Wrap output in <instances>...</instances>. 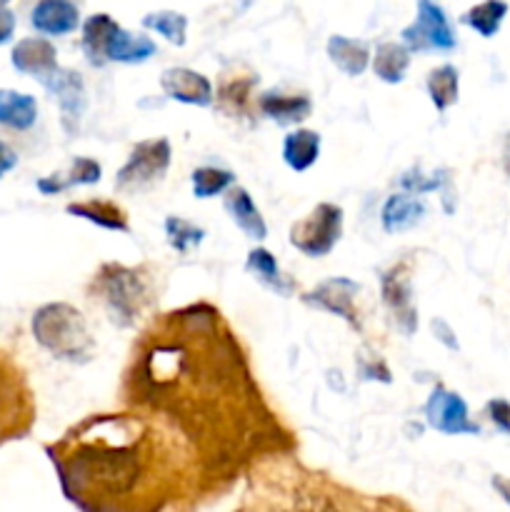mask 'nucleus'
<instances>
[{"label": "nucleus", "instance_id": "aec40b11", "mask_svg": "<svg viewBox=\"0 0 510 512\" xmlns=\"http://www.w3.org/2000/svg\"><path fill=\"white\" fill-rule=\"evenodd\" d=\"M100 165L90 158H75L65 170L38 180V190L43 195H58L73 185H93L100 180Z\"/></svg>", "mask_w": 510, "mask_h": 512}, {"label": "nucleus", "instance_id": "ddd939ff", "mask_svg": "<svg viewBox=\"0 0 510 512\" xmlns=\"http://www.w3.org/2000/svg\"><path fill=\"white\" fill-rule=\"evenodd\" d=\"M160 88H163L168 98L180 100V103L198 105V108L213 103V85H210V80L190 68L165 70L160 75Z\"/></svg>", "mask_w": 510, "mask_h": 512}, {"label": "nucleus", "instance_id": "0eeeda50", "mask_svg": "<svg viewBox=\"0 0 510 512\" xmlns=\"http://www.w3.org/2000/svg\"><path fill=\"white\" fill-rule=\"evenodd\" d=\"M170 165V143L165 138H150L130 150V158L115 175V188L125 193H143L165 178Z\"/></svg>", "mask_w": 510, "mask_h": 512}, {"label": "nucleus", "instance_id": "f3484780", "mask_svg": "<svg viewBox=\"0 0 510 512\" xmlns=\"http://www.w3.org/2000/svg\"><path fill=\"white\" fill-rule=\"evenodd\" d=\"M258 105L270 120L280 125H298L313 113V103H310L308 95H280L275 90L260 95Z\"/></svg>", "mask_w": 510, "mask_h": 512}, {"label": "nucleus", "instance_id": "72a5a7b5", "mask_svg": "<svg viewBox=\"0 0 510 512\" xmlns=\"http://www.w3.org/2000/svg\"><path fill=\"white\" fill-rule=\"evenodd\" d=\"M485 410H488V418L493 420L495 428L510 435V403H508V400H500V398L490 400L488 408H485Z\"/></svg>", "mask_w": 510, "mask_h": 512}, {"label": "nucleus", "instance_id": "f03ea898", "mask_svg": "<svg viewBox=\"0 0 510 512\" xmlns=\"http://www.w3.org/2000/svg\"><path fill=\"white\" fill-rule=\"evenodd\" d=\"M63 493L85 512H145L170 503L188 453L155 413L93 415L45 448Z\"/></svg>", "mask_w": 510, "mask_h": 512}, {"label": "nucleus", "instance_id": "5701e85b", "mask_svg": "<svg viewBox=\"0 0 510 512\" xmlns=\"http://www.w3.org/2000/svg\"><path fill=\"white\" fill-rule=\"evenodd\" d=\"M38 118V100L18 90H0V125L13 130L33 128Z\"/></svg>", "mask_w": 510, "mask_h": 512}, {"label": "nucleus", "instance_id": "393cba45", "mask_svg": "<svg viewBox=\"0 0 510 512\" xmlns=\"http://www.w3.org/2000/svg\"><path fill=\"white\" fill-rule=\"evenodd\" d=\"M115 28H118V23L105 13L90 15L83 23V53L88 58V63L95 65V68L108 63L105 60V45H108L110 33Z\"/></svg>", "mask_w": 510, "mask_h": 512}, {"label": "nucleus", "instance_id": "c9c22d12", "mask_svg": "<svg viewBox=\"0 0 510 512\" xmlns=\"http://www.w3.org/2000/svg\"><path fill=\"white\" fill-rule=\"evenodd\" d=\"M15 165H18V155H15V150L10 148L8 143L0 140V178H3L5 173H10Z\"/></svg>", "mask_w": 510, "mask_h": 512}, {"label": "nucleus", "instance_id": "9d476101", "mask_svg": "<svg viewBox=\"0 0 510 512\" xmlns=\"http://www.w3.org/2000/svg\"><path fill=\"white\" fill-rule=\"evenodd\" d=\"M45 88L55 95L60 105V113H63V125L70 135L78 130L80 118L85 113V85L80 73L75 70H60L55 68L48 78L43 80Z\"/></svg>", "mask_w": 510, "mask_h": 512}, {"label": "nucleus", "instance_id": "f257e3e1", "mask_svg": "<svg viewBox=\"0 0 510 512\" xmlns=\"http://www.w3.org/2000/svg\"><path fill=\"white\" fill-rule=\"evenodd\" d=\"M128 398L170 420L210 465L228 468L250 455L268 430L238 340L210 305L163 315L145 330L128 370Z\"/></svg>", "mask_w": 510, "mask_h": 512}, {"label": "nucleus", "instance_id": "a878e982", "mask_svg": "<svg viewBox=\"0 0 510 512\" xmlns=\"http://www.w3.org/2000/svg\"><path fill=\"white\" fill-rule=\"evenodd\" d=\"M410 65V48L405 43H380L375 50L373 70L380 80L395 85L403 83Z\"/></svg>", "mask_w": 510, "mask_h": 512}, {"label": "nucleus", "instance_id": "b1692460", "mask_svg": "<svg viewBox=\"0 0 510 512\" xmlns=\"http://www.w3.org/2000/svg\"><path fill=\"white\" fill-rule=\"evenodd\" d=\"M328 58L343 70L345 75H360L370 63V48L365 40L333 35L328 40Z\"/></svg>", "mask_w": 510, "mask_h": 512}, {"label": "nucleus", "instance_id": "cd10ccee", "mask_svg": "<svg viewBox=\"0 0 510 512\" xmlns=\"http://www.w3.org/2000/svg\"><path fill=\"white\" fill-rule=\"evenodd\" d=\"M505 15H508V3L505 0H483V3L473 5L460 20L470 25L475 33L483 35V38H493Z\"/></svg>", "mask_w": 510, "mask_h": 512}, {"label": "nucleus", "instance_id": "39448f33", "mask_svg": "<svg viewBox=\"0 0 510 512\" xmlns=\"http://www.w3.org/2000/svg\"><path fill=\"white\" fill-rule=\"evenodd\" d=\"M33 415V398L23 373L0 355V443L28 433Z\"/></svg>", "mask_w": 510, "mask_h": 512}, {"label": "nucleus", "instance_id": "c756f323", "mask_svg": "<svg viewBox=\"0 0 510 512\" xmlns=\"http://www.w3.org/2000/svg\"><path fill=\"white\" fill-rule=\"evenodd\" d=\"M143 28L155 30L163 35L165 40L175 45H185V30H188V18L175 10H158V13H148L143 18Z\"/></svg>", "mask_w": 510, "mask_h": 512}, {"label": "nucleus", "instance_id": "e433bc0d", "mask_svg": "<svg viewBox=\"0 0 510 512\" xmlns=\"http://www.w3.org/2000/svg\"><path fill=\"white\" fill-rule=\"evenodd\" d=\"M493 488L498 490L500 498H503L505 503L510 505V480L503 478V475H495V478H493Z\"/></svg>", "mask_w": 510, "mask_h": 512}, {"label": "nucleus", "instance_id": "20e7f679", "mask_svg": "<svg viewBox=\"0 0 510 512\" xmlns=\"http://www.w3.org/2000/svg\"><path fill=\"white\" fill-rule=\"evenodd\" d=\"M90 298H98L120 328L135 323L150 303V285L143 273L120 263H105L90 283Z\"/></svg>", "mask_w": 510, "mask_h": 512}, {"label": "nucleus", "instance_id": "412c9836", "mask_svg": "<svg viewBox=\"0 0 510 512\" xmlns=\"http://www.w3.org/2000/svg\"><path fill=\"white\" fill-rule=\"evenodd\" d=\"M65 210H68V215L90 220L105 230H120V233L130 230L128 215L113 200H83V203H70Z\"/></svg>", "mask_w": 510, "mask_h": 512}, {"label": "nucleus", "instance_id": "7ed1b4c3", "mask_svg": "<svg viewBox=\"0 0 510 512\" xmlns=\"http://www.w3.org/2000/svg\"><path fill=\"white\" fill-rule=\"evenodd\" d=\"M33 338L53 358L68 363H88L95 340L90 338L83 313L68 303H48L33 315Z\"/></svg>", "mask_w": 510, "mask_h": 512}, {"label": "nucleus", "instance_id": "bb28decb", "mask_svg": "<svg viewBox=\"0 0 510 512\" xmlns=\"http://www.w3.org/2000/svg\"><path fill=\"white\" fill-rule=\"evenodd\" d=\"M245 268H248L250 273H253L255 278L265 285V288L273 290V293L283 295V298H288V295L293 293V280H288L283 273H280L278 260L270 255V250H265V248L250 250Z\"/></svg>", "mask_w": 510, "mask_h": 512}, {"label": "nucleus", "instance_id": "dca6fc26", "mask_svg": "<svg viewBox=\"0 0 510 512\" xmlns=\"http://www.w3.org/2000/svg\"><path fill=\"white\" fill-rule=\"evenodd\" d=\"M225 210H228L230 218L235 220V225H238L248 238H268V225H265L263 215L255 208L253 198H250V193L245 188L235 185V188L228 190V195H225Z\"/></svg>", "mask_w": 510, "mask_h": 512}, {"label": "nucleus", "instance_id": "a211bd4d", "mask_svg": "<svg viewBox=\"0 0 510 512\" xmlns=\"http://www.w3.org/2000/svg\"><path fill=\"white\" fill-rule=\"evenodd\" d=\"M380 218L388 233H405L425 218V203L413 193H395L385 200Z\"/></svg>", "mask_w": 510, "mask_h": 512}, {"label": "nucleus", "instance_id": "1a4fd4ad", "mask_svg": "<svg viewBox=\"0 0 510 512\" xmlns=\"http://www.w3.org/2000/svg\"><path fill=\"white\" fill-rule=\"evenodd\" d=\"M425 420L430 428L445 435H478L480 428L468 418V405L453 390L435 385L425 403Z\"/></svg>", "mask_w": 510, "mask_h": 512}, {"label": "nucleus", "instance_id": "6e6552de", "mask_svg": "<svg viewBox=\"0 0 510 512\" xmlns=\"http://www.w3.org/2000/svg\"><path fill=\"white\" fill-rule=\"evenodd\" d=\"M403 43L410 53L423 50H453L458 45L448 15L438 0H418V18L403 30Z\"/></svg>", "mask_w": 510, "mask_h": 512}, {"label": "nucleus", "instance_id": "473e14b6", "mask_svg": "<svg viewBox=\"0 0 510 512\" xmlns=\"http://www.w3.org/2000/svg\"><path fill=\"white\" fill-rule=\"evenodd\" d=\"M440 183H443V175H435V178H420L418 170H413V173L405 175L403 180H400V185H403L408 193H428V190H438Z\"/></svg>", "mask_w": 510, "mask_h": 512}, {"label": "nucleus", "instance_id": "6ab92c4d", "mask_svg": "<svg viewBox=\"0 0 510 512\" xmlns=\"http://www.w3.org/2000/svg\"><path fill=\"white\" fill-rule=\"evenodd\" d=\"M158 53V45L148 38V35H133L128 30L118 28L110 33L108 45H105V60H115V63H143V60L153 58Z\"/></svg>", "mask_w": 510, "mask_h": 512}, {"label": "nucleus", "instance_id": "4be33fe9", "mask_svg": "<svg viewBox=\"0 0 510 512\" xmlns=\"http://www.w3.org/2000/svg\"><path fill=\"white\" fill-rule=\"evenodd\" d=\"M320 155V135L315 130L300 128L285 135L283 143V160L290 170L303 173L318 160Z\"/></svg>", "mask_w": 510, "mask_h": 512}, {"label": "nucleus", "instance_id": "423d86ee", "mask_svg": "<svg viewBox=\"0 0 510 512\" xmlns=\"http://www.w3.org/2000/svg\"><path fill=\"white\" fill-rule=\"evenodd\" d=\"M340 235H343V208L320 203L310 210V215L293 223L290 245L308 258H323L338 245Z\"/></svg>", "mask_w": 510, "mask_h": 512}, {"label": "nucleus", "instance_id": "2eb2a0df", "mask_svg": "<svg viewBox=\"0 0 510 512\" xmlns=\"http://www.w3.org/2000/svg\"><path fill=\"white\" fill-rule=\"evenodd\" d=\"M15 70L23 75H33L43 83L55 68H58V55L50 40L45 38H23L10 53Z\"/></svg>", "mask_w": 510, "mask_h": 512}, {"label": "nucleus", "instance_id": "7c9ffc66", "mask_svg": "<svg viewBox=\"0 0 510 512\" xmlns=\"http://www.w3.org/2000/svg\"><path fill=\"white\" fill-rule=\"evenodd\" d=\"M165 235H168V243L170 248H175V253H190L205 238L203 228H198V225L185 218H175V215L165 220Z\"/></svg>", "mask_w": 510, "mask_h": 512}, {"label": "nucleus", "instance_id": "4468645a", "mask_svg": "<svg viewBox=\"0 0 510 512\" xmlns=\"http://www.w3.org/2000/svg\"><path fill=\"white\" fill-rule=\"evenodd\" d=\"M30 25L43 35H68L80 25V10L73 0H38L30 10Z\"/></svg>", "mask_w": 510, "mask_h": 512}, {"label": "nucleus", "instance_id": "2f4dec72", "mask_svg": "<svg viewBox=\"0 0 510 512\" xmlns=\"http://www.w3.org/2000/svg\"><path fill=\"white\" fill-rule=\"evenodd\" d=\"M235 183V175L223 168H198L193 170V193L195 198H213Z\"/></svg>", "mask_w": 510, "mask_h": 512}, {"label": "nucleus", "instance_id": "c85d7f7f", "mask_svg": "<svg viewBox=\"0 0 510 512\" xmlns=\"http://www.w3.org/2000/svg\"><path fill=\"white\" fill-rule=\"evenodd\" d=\"M428 93L440 113L458 103V70H455V65H440V68L430 70Z\"/></svg>", "mask_w": 510, "mask_h": 512}, {"label": "nucleus", "instance_id": "f704fd0d", "mask_svg": "<svg viewBox=\"0 0 510 512\" xmlns=\"http://www.w3.org/2000/svg\"><path fill=\"white\" fill-rule=\"evenodd\" d=\"M15 33V13L5 3H0V45L8 43Z\"/></svg>", "mask_w": 510, "mask_h": 512}, {"label": "nucleus", "instance_id": "4c0bfd02", "mask_svg": "<svg viewBox=\"0 0 510 512\" xmlns=\"http://www.w3.org/2000/svg\"><path fill=\"white\" fill-rule=\"evenodd\" d=\"M433 328L440 330V333H435V335H438L440 340H445V343H448V348H458V343H455V338H450V335H448L450 328L443 323V320H433Z\"/></svg>", "mask_w": 510, "mask_h": 512}, {"label": "nucleus", "instance_id": "58836bf2", "mask_svg": "<svg viewBox=\"0 0 510 512\" xmlns=\"http://www.w3.org/2000/svg\"><path fill=\"white\" fill-rule=\"evenodd\" d=\"M505 170L510 173V133H508V138H505Z\"/></svg>", "mask_w": 510, "mask_h": 512}, {"label": "nucleus", "instance_id": "f8f14e48", "mask_svg": "<svg viewBox=\"0 0 510 512\" xmlns=\"http://www.w3.org/2000/svg\"><path fill=\"white\" fill-rule=\"evenodd\" d=\"M383 300L390 313H393L398 328L405 335H413L415 328H418V313L413 308V288H410L408 273L403 270V265L383 275Z\"/></svg>", "mask_w": 510, "mask_h": 512}, {"label": "nucleus", "instance_id": "9b49d317", "mask_svg": "<svg viewBox=\"0 0 510 512\" xmlns=\"http://www.w3.org/2000/svg\"><path fill=\"white\" fill-rule=\"evenodd\" d=\"M358 290H360V285L355 283V280L330 278V280H325V283H320L315 290H310L303 300L308 305H313V308L328 310V313L348 320L353 328H360L358 310L353 308V298Z\"/></svg>", "mask_w": 510, "mask_h": 512}]
</instances>
